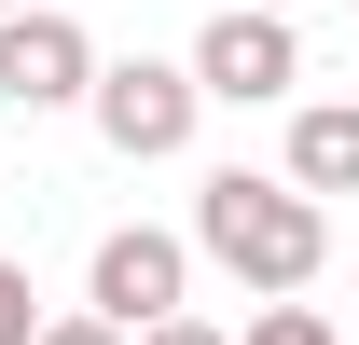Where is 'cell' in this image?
Returning <instances> with one entry per match:
<instances>
[{
	"instance_id": "1",
	"label": "cell",
	"mask_w": 359,
	"mask_h": 345,
	"mask_svg": "<svg viewBox=\"0 0 359 345\" xmlns=\"http://www.w3.org/2000/svg\"><path fill=\"white\" fill-rule=\"evenodd\" d=\"M194 249L276 304V290H304L318 262H332V208H318L304 180H249V166H222L208 194H194Z\"/></svg>"
},
{
	"instance_id": "2",
	"label": "cell",
	"mask_w": 359,
	"mask_h": 345,
	"mask_svg": "<svg viewBox=\"0 0 359 345\" xmlns=\"http://www.w3.org/2000/svg\"><path fill=\"white\" fill-rule=\"evenodd\" d=\"M83 111H97V138H111L125 166H166V152H194V111H208V83H194V55H111Z\"/></svg>"
},
{
	"instance_id": "3",
	"label": "cell",
	"mask_w": 359,
	"mask_h": 345,
	"mask_svg": "<svg viewBox=\"0 0 359 345\" xmlns=\"http://www.w3.org/2000/svg\"><path fill=\"white\" fill-rule=\"evenodd\" d=\"M194 83H208V97H235V111L290 97V83H304L290 14H276V0H222V14H208V42H194Z\"/></svg>"
},
{
	"instance_id": "4",
	"label": "cell",
	"mask_w": 359,
	"mask_h": 345,
	"mask_svg": "<svg viewBox=\"0 0 359 345\" xmlns=\"http://www.w3.org/2000/svg\"><path fill=\"white\" fill-rule=\"evenodd\" d=\"M180 290H194V249H180V235H152V221L97 235V276H83V304L111 318V332H152V318H180Z\"/></svg>"
},
{
	"instance_id": "5",
	"label": "cell",
	"mask_w": 359,
	"mask_h": 345,
	"mask_svg": "<svg viewBox=\"0 0 359 345\" xmlns=\"http://www.w3.org/2000/svg\"><path fill=\"white\" fill-rule=\"evenodd\" d=\"M0 97H14V111H69V97H97V42L55 14V0L0 14Z\"/></svg>"
},
{
	"instance_id": "6",
	"label": "cell",
	"mask_w": 359,
	"mask_h": 345,
	"mask_svg": "<svg viewBox=\"0 0 359 345\" xmlns=\"http://www.w3.org/2000/svg\"><path fill=\"white\" fill-rule=\"evenodd\" d=\"M290 180H304V194H359V97L290 111Z\"/></svg>"
},
{
	"instance_id": "7",
	"label": "cell",
	"mask_w": 359,
	"mask_h": 345,
	"mask_svg": "<svg viewBox=\"0 0 359 345\" xmlns=\"http://www.w3.org/2000/svg\"><path fill=\"white\" fill-rule=\"evenodd\" d=\"M249 345H346V332H332V318H318V304H290V290H276L263 318H249Z\"/></svg>"
},
{
	"instance_id": "8",
	"label": "cell",
	"mask_w": 359,
	"mask_h": 345,
	"mask_svg": "<svg viewBox=\"0 0 359 345\" xmlns=\"http://www.w3.org/2000/svg\"><path fill=\"white\" fill-rule=\"evenodd\" d=\"M0 345H42V304H28V262H0Z\"/></svg>"
},
{
	"instance_id": "9",
	"label": "cell",
	"mask_w": 359,
	"mask_h": 345,
	"mask_svg": "<svg viewBox=\"0 0 359 345\" xmlns=\"http://www.w3.org/2000/svg\"><path fill=\"white\" fill-rule=\"evenodd\" d=\"M42 345H138V332H111V318L83 304V318H42Z\"/></svg>"
},
{
	"instance_id": "10",
	"label": "cell",
	"mask_w": 359,
	"mask_h": 345,
	"mask_svg": "<svg viewBox=\"0 0 359 345\" xmlns=\"http://www.w3.org/2000/svg\"><path fill=\"white\" fill-rule=\"evenodd\" d=\"M138 345H235V332H208V318L180 304V318H152V332H138Z\"/></svg>"
},
{
	"instance_id": "11",
	"label": "cell",
	"mask_w": 359,
	"mask_h": 345,
	"mask_svg": "<svg viewBox=\"0 0 359 345\" xmlns=\"http://www.w3.org/2000/svg\"><path fill=\"white\" fill-rule=\"evenodd\" d=\"M0 14H28V0H0Z\"/></svg>"
},
{
	"instance_id": "12",
	"label": "cell",
	"mask_w": 359,
	"mask_h": 345,
	"mask_svg": "<svg viewBox=\"0 0 359 345\" xmlns=\"http://www.w3.org/2000/svg\"><path fill=\"white\" fill-rule=\"evenodd\" d=\"M276 14H290V0H276Z\"/></svg>"
}]
</instances>
